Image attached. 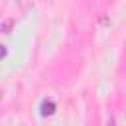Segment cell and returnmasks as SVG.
Segmentation results:
<instances>
[{"mask_svg":"<svg viewBox=\"0 0 126 126\" xmlns=\"http://www.w3.org/2000/svg\"><path fill=\"white\" fill-rule=\"evenodd\" d=\"M6 55V49H4V45H0V57H4Z\"/></svg>","mask_w":126,"mask_h":126,"instance_id":"obj_1","label":"cell"}]
</instances>
